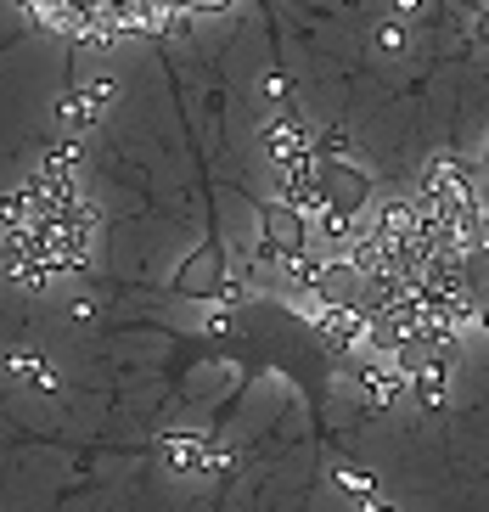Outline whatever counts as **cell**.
Returning <instances> with one entry per match:
<instances>
[{
    "label": "cell",
    "instance_id": "6da1fadb",
    "mask_svg": "<svg viewBox=\"0 0 489 512\" xmlns=\"http://www.w3.org/2000/svg\"><path fill=\"white\" fill-rule=\"evenodd\" d=\"M315 175H321V203L338 214H360L371 197V181L360 175V169H349L343 158H321L315 164Z\"/></svg>",
    "mask_w": 489,
    "mask_h": 512
},
{
    "label": "cell",
    "instance_id": "7a4b0ae2",
    "mask_svg": "<svg viewBox=\"0 0 489 512\" xmlns=\"http://www.w3.org/2000/svg\"><path fill=\"white\" fill-rule=\"evenodd\" d=\"M175 293H180V299H214V293H225V254H220V242H203V248L180 265Z\"/></svg>",
    "mask_w": 489,
    "mask_h": 512
},
{
    "label": "cell",
    "instance_id": "3957f363",
    "mask_svg": "<svg viewBox=\"0 0 489 512\" xmlns=\"http://www.w3.org/2000/svg\"><path fill=\"white\" fill-rule=\"evenodd\" d=\"M259 226H265V259H293L304 254V214L293 209V203H265L259 209Z\"/></svg>",
    "mask_w": 489,
    "mask_h": 512
},
{
    "label": "cell",
    "instance_id": "277c9868",
    "mask_svg": "<svg viewBox=\"0 0 489 512\" xmlns=\"http://www.w3.org/2000/svg\"><path fill=\"white\" fill-rule=\"evenodd\" d=\"M265 152H270V164H276V175L310 158V141H304V119H298L293 107H287V113H276V119L265 124Z\"/></svg>",
    "mask_w": 489,
    "mask_h": 512
},
{
    "label": "cell",
    "instance_id": "5b68a950",
    "mask_svg": "<svg viewBox=\"0 0 489 512\" xmlns=\"http://www.w3.org/2000/svg\"><path fill=\"white\" fill-rule=\"evenodd\" d=\"M96 113H102V102H96L90 91H68L57 102V124H62V130H90V124H96Z\"/></svg>",
    "mask_w": 489,
    "mask_h": 512
},
{
    "label": "cell",
    "instance_id": "8992f818",
    "mask_svg": "<svg viewBox=\"0 0 489 512\" xmlns=\"http://www.w3.org/2000/svg\"><path fill=\"white\" fill-rule=\"evenodd\" d=\"M411 389L422 394L428 406H439V400H445V355H439V361H428V366H422V372L411 377Z\"/></svg>",
    "mask_w": 489,
    "mask_h": 512
},
{
    "label": "cell",
    "instance_id": "52a82bcc",
    "mask_svg": "<svg viewBox=\"0 0 489 512\" xmlns=\"http://www.w3.org/2000/svg\"><path fill=\"white\" fill-rule=\"evenodd\" d=\"M169 456H175V467H197L203 445H192V434H169Z\"/></svg>",
    "mask_w": 489,
    "mask_h": 512
},
{
    "label": "cell",
    "instance_id": "ba28073f",
    "mask_svg": "<svg viewBox=\"0 0 489 512\" xmlns=\"http://www.w3.org/2000/svg\"><path fill=\"white\" fill-rule=\"evenodd\" d=\"M360 383H366V389L377 394V406H383V400H394V389H400V377H388V372H371V366L360 372Z\"/></svg>",
    "mask_w": 489,
    "mask_h": 512
},
{
    "label": "cell",
    "instance_id": "9c48e42d",
    "mask_svg": "<svg viewBox=\"0 0 489 512\" xmlns=\"http://www.w3.org/2000/svg\"><path fill=\"white\" fill-rule=\"evenodd\" d=\"M405 46V29H400V23H388V29H383V51H400Z\"/></svg>",
    "mask_w": 489,
    "mask_h": 512
},
{
    "label": "cell",
    "instance_id": "30bf717a",
    "mask_svg": "<svg viewBox=\"0 0 489 512\" xmlns=\"http://www.w3.org/2000/svg\"><path fill=\"white\" fill-rule=\"evenodd\" d=\"M478 46H489V12L478 17Z\"/></svg>",
    "mask_w": 489,
    "mask_h": 512
},
{
    "label": "cell",
    "instance_id": "8fae6325",
    "mask_svg": "<svg viewBox=\"0 0 489 512\" xmlns=\"http://www.w3.org/2000/svg\"><path fill=\"white\" fill-rule=\"evenodd\" d=\"M394 6H400V12H416V6H422V0H394Z\"/></svg>",
    "mask_w": 489,
    "mask_h": 512
},
{
    "label": "cell",
    "instance_id": "7c38bea8",
    "mask_svg": "<svg viewBox=\"0 0 489 512\" xmlns=\"http://www.w3.org/2000/svg\"><path fill=\"white\" fill-rule=\"evenodd\" d=\"M366 512H388V507H383V501H371V496H366Z\"/></svg>",
    "mask_w": 489,
    "mask_h": 512
},
{
    "label": "cell",
    "instance_id": "4fadbf2b",
    "mask_svg": "<svg viewBox=\"0 0 489 512\" xmlns=\"http://www.w3.org/2000/svg\"><path fill=\"white\" fill-rule=\"evenodd\" d=\"M478 237H484V254H489V220H484V226H478Z\"/></svg>",
    "mask_w": 489,
    "mask_h": 512
},
{
    "label": "cell",
    "instance_id": "5bb4252c",
    "mask_svg": "<svg viewBox=\"0 0 489 512\" xmlns=\"http://www.w3.org/2000/svg\"><path fill=\"white\" fill-rule=\"evenodd\" d=\"M484 164H489V147H484Z\"/></svg>",
    "mask_w": 489,
    "mask_h": 512
}]
</instances>
